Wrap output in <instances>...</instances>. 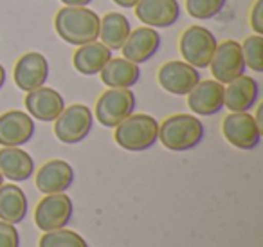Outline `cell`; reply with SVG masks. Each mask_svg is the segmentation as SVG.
Here are the masks:
<instances>
[{
  "instance_id": "cell-26",
  "label": "cell",
  "mask_w": 263,
  "mask_h": 247,
  "mask_svg": "<svg viewBox=\"0 0 263 247\" xmlns=\"http://www.w3.org/2000/svg\"><path fill=\"white\" fill-rule=\"evenodd\" d=\"M226 2L227 0H186V11L191 19L209 20L226 8Z\"/></svg>"
},
{
  "instance_id": "cell-20",
  "label": "cell",
  "mask_w": 263,
  "mask_h": 247,
  "mask_svg": "<svg viewBox=\"0 0 263 247\" xmlns=\"http://www.w3.org/2000/svg\"><path fill=\"white\" fill-rule=\"evenodd\" d=\"M99 76L108 89H132L139 81L141 69L126 58H110Z\"/></svg>"
},
{
  "instance_id": "cell-29",
  "label": "cell",
  "mask_w": 263,
  "mask_h": 247,
  "mask_svg": "<svg viewBox=\"0 0 263 247\" xmlns=\"http://www.w3.org/2000/svg\"><path fill=\"white\" fill-rule=\"evenodd\" d=\"M65 6H74V8H87L92 0H60Z\"/></svg>"
},
{
  "instance_id": "cell-1",
  "label": "cell",
  "mask_w": 263,
  "mask_h": 247,
  "mask_svg": "<svg viewBox=\"0 0 263 247\" xmlns=\"http://www.w3.org/2000/svg\"><path fill=\"white\" fill-rule=\"evenodd\" d=\"M101 19L88 8L65 6L54 16V29L63 42L70 45H85L99 38Z\"/></svg>"
},
{
  "instance_id": "cell-25",
  "label": "cell",
  "mask_w": 263,
  "mask_h": 247,
  "mask_svg": "<svg viewBox=\"0 0 263 247\" xmlns=\"http://www.w3.org/2000/svg\"><path fill=\"white\" fill-rule=\"evenodd\" d=\"M245 67L252 69L254 73H263V37L261 34H251L241 44Z\"/></svg>"
},
{
  "instance_id": "cell-18",
  "label": "cell",
  "mask_w": 263,
  "mask_h": 247,
  "mask_svg": "<svg viewBox=\"0 0 263 247\" xmlns=\"http://www.w3.org/2000/svg\"><path fill=\"white\" fill-rule=\"evenodd\" d=\"M259 98V85L251 76H238L223 87V107L231 112H249Z\"/></svg>"
},
{
  "instance_id": "cell-17",
  "label": "cell",
  "mask_w": 263,
  "mask_h": 247,
  "mask_svg": "<svg viewBox=\"0 0 263 247\" xmlns=\"http://www.w3.org/2000/svg\"><path fill=\"white\" fill-rule=\"evenodd\" d=\"M74 182V170L67 161L52 159L47 161L36 171L34 184L44 195L51 193H65Z\"/></svg>"
},
{
  "instance_id": "cell-11",
  "label": "cell",
  "mask_w": 263,
  "mask_h": 247,
  "mask_svg": "<svg viewBox=\"0 0 263 247\" xmlns=\"http://www.w3.org/2000/svg\"><path fill=\"white\" fill-rule=\"evenodd\" d=\"M157 81L170 94L186 96L200 81V73L190 63L173 60V62L161 65L157 73Z\"/></svg>"
},
{
  "instance_id": "cell-23",
  "label": "cell",
  "mask_w": 263,
  "mask_h": 247,
  "mask_svg": "<svg viewBox=\"0 0 263 247\" xmlns=\"http://www.w3.org/2000/svg\"><path fill=\"white\" fill-rule=\"evenodd\" d=\"M130 31L132 26L123 13H106L101 19V24H99L98 40H101V44L106 45L110 51H119L124 42H126Z\"/></svg>"
},
{
  "instance_id": "cell-22",
  "label": "cell",
  "mask_w": 263,
  "mask_h": 247,
  "mask_svg": "<svg viewBox=\"0 0 263 247\" xmlns=\"http://www.w3.org/2000/svg\"><path fill=\"white\" fill-rule=\"evenodd\" d=\"M27 197L16 184L0 186V220L9 224H20L27 215Z\"/></svg>"
},
{
  "instance_id": "cell-3",
  "label": "cell",
  "mask_w": 263,
  "mask_h": 247,
  "mask_svg": "<svg viewBox=\"0 0 263 247\" xmlns=\"http://www.w3.org/2000/svg\"><path fill=\"white\" fill-rule=\"evenodd\" d=\"M159 123L148 114H130L114 132V141L128 152H144L157 143Z\"/></svg>"
},
{
  "instance_id": "cell-4",
  "label": "cell",
  "mask_w": 263,
  "mask_h": 247,
  "mask_svg": "<svg viewBox=\"0 0 263 247\" xmlns=\"http://www.w3.org/2000/svg\"><path fill=\"white\" fill-rule=\"evenodd\" d=\"M215 34L202 26H191L180 34L179 51L184 62L193 65L195 69H205L211 63V58L216 51Z\"/></svg>"
},
{
  "instance_id": "cell-10",
  "label": "cell",
  "mask_w": 263,
  "mask_h": 247,
  "mask_svg": "<svg viewBox=\"0 0 263 247\" xmlns=\"http://www.w3.org/2000/svg\"><path fill=\"white\" fill-rule=\"evenodd\" d=\"M49 78V62L42 52L31 51L22 55L15 63L13 80L15 85L24 92H31L47 83Z\"/></svg>"
},
{
  "instance_id": "cell-12",
  "label": "cell",
  "mask_w": 263,
  "mask_h": 247,
  "mask_svg": "<svg viewBox=\"0 0 263 247\" xmlns=\"http://www.w3.org/2000/svg\"><path fill=\"white\" fill-rule=\"evenodd\" d=\"M161 34L154 27H137V29L130 31L126 42L121 47L123 58L130 60L132 63H144L152 60L157 55L159 47H161Z\"/></svg>"
},
{
  "instance_id": "cell-27",
  "label": "cell",
  "mask_w": 263,
  "mask_h": 247,
  "mask_svg": "<svg viewBox=\"0 0 263 247\" xmlns=\"http://www.w3.org/2000/svg\"><path fill=\"white\" fill-rule=\"evenodd\" d=\"M0 247H20V235L15 224L0 220Z\"/></svg>"
},
{
  "instance_id": "cell-8",
  "label": "cell",
  "mask_w": 263,
  "mask_h": 247,
  "mask_svg": "<svg viewBox=\"0 0 263 247\" xmlns=\"http://www.w3.org/2000/svg\"><path fill=\"white\" fill-rule=\"evenodd\" d=\"M72 200L65 193H51L45 195L44 199L38 202L36 209H34V224L42 231H54V229H62L72 218Z\"/></svg>"
},
{
  "instance_id": "cell-14",
  "label": "cell",
  "mask_w": 263,
  "mask_h": 247,
  "mask_svg": "<svg viewBox=\"0 0 263 247\" xmlns=\"http://www.w3.org/2000/svg\"><path fill=\"white\" fill-rule=\"evenodd\" d=\"M24 105L33 119L44 121V123H52L65 109V101H63L62 94L54 89L45 87V85L27 92Z\"/></svg>"
},
{
  "instance_id": "cell-21",
  "label": "cell",
  "mask_w": 263,
  "mask_h": 247,
  "mask_svg": "<svg viewBox=\"0 0 263 247\" xmlns=\"http://www.w3.org/2000/svg\"><path fill=\"white\" fill-rule=\"evenodd\" d=\"M112 58V51L101 42H90V44L80 45L72 56V65L80 74L94 76L99 74L106 62Z\"/></svg>"
},
{
  "instance_id": "cell-9",
  "label": "cell",
  "mask_w": 263,
  "mask_h": 247,
  "mask_svg": "<svg viewBox=\"0 0 263 247\" xmlns=\"http://www.w3.org/2000/svg\"><path fill=\"white\" fill-rule=\"evenodd\" d=\"M211 74L220 83H229L245 73V60L241 45L236 40H223L216 45V51L211 58Z\"/></svg>"
},
{
  "instance_id": "cell-28",
  "label": "cell",
  "mask_w": 263,
  "mask_h": 247,
  "mask_svg": "<svg viewBox=\"0 0 263 247\" xmlns=\"http://www.w3.org/2000/svg\"><path fill=\"white\" fill-rule=\"evenodd\" d=\"M251 27L254 29V34L263 37V0H256L251 8V16H249Z\"/></svg>"
},
{
  "instance_id": "cell-6",
  "label": "cell",
  "mask_w": 263,
  "mask_h": 247,
  "mask_svg": "<svg viewBox=\"0 0 263 247\" xmlns=\"http://www.w3.org/2000/svg\"><path fill=\"white\" fill-rule=\"evenodd\" d=\"M52 123H54V135L58 137V141L65 145H76L90 134L94 116L87 105L76 103V105L65 107Z\"/></svg>"
},
{
  "instance_id": "cell-13",
  "label": "cell",
  "mask_w": 263,
  "mask_h": 247,
  "mask_svg": "<svg viewBox=\"0 0 263 247\" xmlns=\"http://www.w3.org/2000/svg\"><path fill=\"white\" fill-rule=\"evenodd\" d=\"M136 16L148 27H172L180 19V4L177 0H139Z\"/></svg>"
},
{
  "instance_id": "cell-24",
  "label": "cell",
  "mask_w": 263,
  "mask_h": 247,
  "mask_svg": "<svg viewBox=\"0 0 263 247\" xmlns=\"http://www.w3.org/2000/svg\"><path fill=\"white\" fill-rule=\"evenodd\" d=\"M38 247H88L85 238L70 229H54V231H45L40 236Z\"/></svg>"
},
{
  "instance_id": "cell-30",
  "label": "cell",
  "mask_w": 263,
  "mask_h": 247,
  "mask_svg": "<svg viewBox=\"0 0 263 247\" xmlns=\"http://www.w3.org/2000/svg\"><path fill=\"white\" fill-rule=\"evenodd\" d=\"M114 4H117L119 8H124V9H130V8H134V6L139 2V0H112Z\"/></svg>"
},
{
  "instance_id": "cell-2",
  "label": "cell",
  "mask_w": 263,
  "mask_h": 247,
  "mask_svg": "<svg viewBox=\"0 0 263 247\" xmlns=\"http://www.w3.org/2000/svg\"><path fill=\"white\" fill-rule=\"evenodd\" d=\"M205 128L198 117L191 114H175L159 125L157 141L172 152H186L202 143Z\"/></svg>"
},
{
  "instance_id": "cell-15",
  "label": "cell",
  "mask_w": 263,
  "mask_h": 247,
  "mask_svg": "<svg viewBox=\"0 0 263 247\" xmlns=\"http://www.w3.org/2000/svg\"><path fill=\"white\" fill-rule=\"evenodd\" d=\"M34 135V121L27 112L8 110L0 114V146H22Z\"/></svg>"
},
{
  "instance_id": "cell-19",
  "label": "cell",
  "mask_w": 263,
  "mask_h": 247,
  "mask_svg": "<svg viewBox=\"0 0 263 247\" xmlns=\"http://www.w3.org/2000/svg\"><path fill=\"white\" fill-rule=\"evenodd\" d=\"M0 173L13 182H24L33 177L34 161L20 146H2L0 148Z\"/></svg>"
},
{
  "instance_id": "cell-5",
  "label": "cell",
  "mask_w": 263,
  "mask_h": 247,
  "mask_svg": "<svg viewBox=\"0 0 263 247\" xmlns=\"http://www.w3.org/2000/svg\"><path fill=\"white\" fill-rule=\"evenodd\" d=\"M136 109V96L130 89H108L96 101V119L106 128H116Z\"/></svg>"
},
{
  "instance_id": "cell-7",
  "label": "cell",
  "mask_w": 263,
  "mask_h": 247,
  "mask_svg": "<svg viewBox=\"0 0 263 247\" xmlns=\"http://www.w3.org/2000/svg\"><path fill=\"white\" fill-rule=\"evenodd\" d=\"M222 134L238 150H252L261 141V128L249 112H231L222 121Z\"/></svg>"
},
{
  "instance_id": "cell-16",
  "label": "cell",
  "mask_w": 263,
  "mask_h": 247,
  "mask_svg": "<svg viewBox=\"0 0 263 247\" xmlns=\"http://www.w3.org/2000/svg\"><path fill=\"white\" fill-rule=\"evenodd\" d=\"M186 96L187 107L198 116H215L223 109V83L216 80H200Z\"/></svg>"
},
{
  "instance_id": "cell-32",
  "label": "cell",
  "mask_w": 263,
  "mask_h": 247,
  "mask_svg": "<svg viewBox=\"0 0 263 247\" xmlns=\"http://www.w3.org/2000/svg\"><path fill=\"white\" fill-rule=\"evenodd\" d=\"M2 184H4V175L0 173V186H2Z\"/></svg>"
},
{
  "instance_id": "cell-31",
  "label": "cell",
  "mask_w": 263,
  "mask_h": 247,
  "mask_svg": "<svg viewBox=\"0 0 263 247\" xmlns=\"http://www.w3.org/2000/svg\"><path fill=\"white\" fill-rule=\"evenodd\" d=\"M4 83H6V69H4V65L0 63V89L4 87Z\"/></svg>"
}]
</instances>
